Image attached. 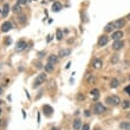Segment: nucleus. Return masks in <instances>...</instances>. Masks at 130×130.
Here are the masks:
<instances>
[{"instance_id": "obj_23", "label": "nucleus", "mask_w": 130, "mask_h": 130, "mask_svg": "<svg viewBox=\"0 0 130 130\" xmlns=\"http://www.w3.org/2000/svg\"><path fill=\"white\" fill-rule=\"evenodd\" d=\"M57 39H58V40H62V39H63V32H62V30H57Z\"/></svg>"}, {"instance_id": "obj_27", "label": "nucleus", "mask_w": 130, "mask_h": 130, "mask_svg": "<svg viewBox=\"0 0 130 130\" xmlns=\"http://www.w3.org/2000/svg\"><path fill=\"white\" fill-rule=\"evenodd\" d=\"M124 91H125V92H127L128 95H129V96H130V85L125 86V88H124Z\"/></svg>"}, {"instance_id": "obj_20", "label": "nucleus", "mask_w": 130, "mask_h": 130, "mask_svg": "<svg viewBox=\"0 0 130 130\" xmlns=\"http://www.w3.org/2000/svg\"><path fill=\"white\" fill-rule=\"evenodd\" d=\"M53 69H55V65L50 64V63H47V64L45 65V71H47V72H52V71H53Z\"/></svg>"}, {"instance_id": "obj_21", "label": "nucleus", "mask_w": 130, "mask_h": 130, "mask_svg": "<svg viewBox=\"0 0 130 130\" xmlns=\"http://www.w3.org/2000/svg\"><path fill=\"white\" fill-rule=\"evenodd\" d=\"M104 30H105V32H111V31H112V30H113V25H112V23H110V24L106 25Z\"/></svg>"}, {"instance_id": "obj_7", "label": "nucleus", "mask_w": 130, "mask_h": 130, "mask_svg": "<svg viewBox=\"0 0 130 130\" xmlns=\"http://www.w3.org/2000/svg\"><path fill=\"white\" fill-rule=\"evenodd\" d=\"M123 37V32L121 31H116V32H113L112 34H111V38L112 39H115V40H121V38Z\"/></svg>"}, {"instance_id": "obj_31", "label": "nucleus", "mask_w": 130, "mask_h": 130, "mask_svg": "<svg viewBox=\"0 0 130 130\" xmlns=\"http://www.w3.org/2000/svg\"><path fill=\"white\" fill-rule=\"evenodd\" d=\"M85 116H90V111H89V110H86V111H85Z\"/></svg>"}, {"instance_id": "obj_28", "label": "nucleus", "mask_w": 130, "mask_h": 130, "mask_svg": "<svg viewBox=\"0 0 130 130\" xmlns=\"http://www.w3.org/2000/svg\"><path fill=\"white\" fill-rule=\"evenodd\" d=\"M27 3V0H18V5H25Z\"/></svg>"}, {"instance_id": "obj_15", "label": "nucleus", "mask_w": 130, "mask_h": 130, "mask_svg": "<svg viewBox=\"0 0 130 130\" xmlns=\"http://www.w3.org/2000/svg\"><path fill=\"white\" fill-rule=\"evenodd\" d=\"M43 110H44V112H46V115H48V116L53 112V109H52L50 105H44L43 106Z\"/></svg>"}, {"instance_id": "obj_13", "label": "nucleus", "mask_w": 130, "mask_h": 130, "mask_svg": "<svg viewBox=\"0 0 130 130\" xmlns=\"http://www.w3.org/2000/svg\"><path fill=\"white\" fill-rule=\"evenodd\" d=\"M72 125H73V129L75 130H78L80 129V127H82V122H80V120H75L73 121V123H72Z\"/></svg>"}, {"instance_id": "obj_9", "label": "nucleus", "mask_w": 130, "mask_h": 130, "mask_svg": "<svg viewBox=\"0 0 130 130\" xmlns=\"http://www.w3.org/2000/svg\"><path fill=\"white\" fill-rule=\"evenodd\" d=\"M70 53H71V50H70V48H63V50L59 51V57H63V58H64V57H68Z\"/></svg>"}, {"instance_id": "obj_22", "label": "nucleus", "mask_w": 130, "mask_h": 130, "mask_svg": "<svg viewBox=\"0 0 130 130\" xmlns=\"http://www.w3.org/2000/svg\"><path fill=\"white\" fill-rule=\"evenodd\" d=\"M12 10H13V12L14 13H20V5H18V4H15V5H14L13 6V8H12Z\"/></svg>"}, {"instance_id": "obj_16", "label": "nucleus", "mask_w": 130, "mask_h": 130, "mask_svg": "<svg viewBox=\"0 0 130 130\" xmlns=\"http://www.w3.org/2000/svg\"><path fill=\"white\" fill-rule=\"evenodd\" d=\"M91 97H92V99H98V97H99V91L97 89H93V90H91Z\"/></svg>"}, {"instance_id": "obj_2", "label": "nucleus", "mask_w": 130, "mask_h": 130, "mask_svg": "<svg viewBox=\"0 0 130 130\" xmlns=\"http://www.w3.org/2000/svg\"><path fill=\"white\" fill-rule=\"evenodd\" d=\"M106 103H109V104H112V105H118L121 103V99L118 96H109L106 97Z\"/></svg>"}, {"instance_id": "obj_24", "label": "nucleus", "mask_w": 130, "mask_h": 130, "mask_svg": "<svg viewBox=\"0 0 130 130\" xmlns=\"http://www.w3.org/2000/svg\"><path fill=\"white\" fill-rule=\"evenodd\" d=\"M130 106V102L129 101H124L123 102V109H127V108H129Z\"/></svg>"}, {"instance_id": "obj_4", "label": "nucleus", "mask_w": 130, "mask_h": 130, "mask_svg": "<svg viewBox=\"0 0 130 130\" xmlns=\"http://www.w3.org/2000/svg\"><path fill=\"white\" fill-rule=\"evenodd\" d=\"M113 25V28H122L125 25V20L124 19H117V20H115L112 23Z\"/></svg>"}, {"instance_id": "obj_10", "label": "nucleus", "mask_w": 130, "mask_h": 130, "mask_svg": "<svg viewBox=\"0 0 130 130\" xmlns=\"http://www.w3.org/2000/svg\"><path fill=\"white\" fill-rule=\"evenodd\" d=\"M48 63L52 65H55L58 63V56H56V55H51V56H48Z\"/></svg>"}, {"instance_id": "obj_35", "label": "nucleus", "mask_w": 130, "mask_h": 130, "mask_svg": "<svg viewBox=\"0 0 130 130\" xmlns=\"http://www.w3.org/2000/svg\"><path fill=\"white\" fill-rule=\"evenodd\" d=\"M127 116H128V118H130V112H129V113H128Z\"/></svg>"}, {"instance_id": "obj_32", "label": "nucleus", "mask_w": 130, "mask_h": 130, "mask_svg": "<svg viewBox=\"0 0 130 130\" xmlns=\"http://www.w3.org/2000/svg\"><path fill=\"white\" fill-rule=\"evenodd\" d=\"M6 44H11V39L8 38V39H6Z\"/></svg>"}, {"instance_id": "obj_36", "label": "nucleus", "mask_w": 130, "mask_h": 130, "mask_svg": "<svg viewBox=\"0 0 130 130\" xmlns=\"http://www.w3.org/2000/svg\"><path fill=\"white\" fill-rule=\"evenodd\" d=\"M128 32H129V33H130V28H129V30H128Z\"/></svg>"}, {"instance_id": "obj_29", "label": "nucleus", "mask_w": 130, "mask_h": 130, "mask_svg": "<svg viewBox=\"0 0 130 130\" xmlns=\"http://www.w3.org/2000/svg\"><path fill=\"white\" fill-rule=\"evenodd\" d=\"M82 130H90V125L89 124H84L82 127Z\"/></svg>"}, {"instance_id": "obj_40", "label": "nucleus", "mask_w": 130, "mask_h": 130, "mask_svg": "<svg viewBox=\"0 0 130 130\" xmlns=\"http://www.w3.org/2000/svg\"><path fill=\"white\" fill-rule=\"evenodd\" d=\"M0 12H1V10H0Z\"/></svg>"}, {"instance_id": "obj_19", "label": "nucleus", "mask_w": 130, "mask_h": 130, "mask_svg": "<svg viewBox=\"0 0 130 130\" xmlns=\"http://www.w3.org/2000/svg\"><path fill=\"white\" fill-rule=\"evenodd\" d=\"M118 84H120V82H118V79L113 78V79H111V82H110V88H112V89H115V88H117V86H118Z\"/></svg>"}, {"instance_id": "obj_17", "label": "nucleus", "mask_w": 130, "mask_h": 130, "mask_svg": "<svg viewBox=\"0 0 130 130\" xmlns=\"http://www.w3.org/2000/svg\"><path fill=\"white\" fill-rule=\"evenodd\" d=\"M120 128L123 130H130V122H122L120 124Z\"/></svg>"}, {"instance_id": "obj_3", "label": "nucleus", "mask_w": 130, "mask_h": 130, "mask_svg": "<svg viewBox=\"0 0 130 130\" xmlns=\"http://www.w3.org/2000/svg\"><path fill=\"white\" fill-rule=\"evenodd\" d=\"M93 110H95V112L96 113H104L106 111L105 106L103 105L102 103H96L95 106H93Z\"/></svg>"}, {"instance_id": "obj_1", "label": "nucleus", "mask_w": 130, "mask_h": 130, "mask_svg": "<svg viewBox=\"0 0 130 130\" xmlns=\"http://www.w3.org/2000/svg\"><path fill=\"white\" fill-rule=\"evenodd\" d=\"M45 79H46V75H45V73H40V75H38V77L36 78V80H34L33 86L34 88H37V86L41 85V84L45 82Z\"/></svg>"}, {"instance_id": "obj_26", "label": "nucleus", "mask_w": 130, "mask_h": 130, "mask_svg": "<svg viewBox=\"0 0 130 130\" xmlns=\"http://www.w3.org/2000/svg\"><path fill=\"white\" fill-rule=\"evenodd\" d=\"M117 60H118V56L115 55V56L112 57V59H111V63H116Z\"/></svg>"}, {"instance_id": "obj_33", "label": "nucleus", "mask_w": 130, "mask_h": 130, "mask_svg": "<svg viewBox=\"0 0 130 130\" xmlns=\"http://www.w3.org/2000/svg\"><path fill=\"white\" fill-rule=\"evenodd\" d=\"M127 19H128V20H130V13L127 15Z\"/></svg>"}, {"instance_id": "obj_34", "label": "nucleus", "mask_w": 130, "mask_h": 130, "mask_svg": "<svg viewBox=\"0 0 130 130\" xmlns=\"http://www.w3.org/2000/svg\"><path fill=\"white\" fill-rule=\"evenodd\" d=\"M3 93V89H1V86H0V95Z\"/></svg>"}, {"instance_id": "obj_14", "label": "nucleus", "mask_w": 130, "mask_h": 130, "mask_svg": "<svg viewBox=\"0 0 130 130\" xmlns=\"http://www.w3.org/2000/svg\"><path fill=\"white\" fill-rule=\"evenodd\" d=\"M8 12H10V6H8V4H5V5H4V8H3V17L6 18Z\"/></svg>"}, {"instance_id": "obj_37", "label": "nucleus", "mask_w": 130, "mask_h": 130, "mask_svg": "<svg viewBox=\"0 0 130 130\" xmlns=\"http://www.w3.org/2000/svg\"><path fill=\"white\" fill-rule=\"evenodd\" d=\"M95 130H101V129H98V128H97V129H95Z\"/></svg>"}, {"instance_id": "obj_5", "label": "nucleus", "mask_w": 130, "mask_h": 130, "mask_svg": "<svg viewBox=\"0 0 130 130\" xmlns=\"http://www.w3.org/2000/svg\"><path fill=\"white\" fill-rule=\"evenodd\" d=\"M124 46V43L122 40H115V43L112 44V48L113 50H121Z\"/></svg>"}, {"instance_id": "obj_11", "label": "nucleus", "mask_w": 130, "mask_h": 130, "mask_svg": "<svg viewBox=\"0 0 130 130\" xmlns=\"http://www.w3.org/2000/svg\"><path fill=\"white\" fill-rule=\"evenodd\" d=\"M62 4L58 3V1H56V3H53V5H52V11L53 12H59V11L62 10Z\"/></svg>"}, {"instance_id": "obj_8", "label": "nucleus", "mask_w": 130, "mask_h": 130, "mask_svg": "<svg viewBox=\"0 0 130 130\" xmlns=\"http://www.w3.org/2000/svg\"><path fill=\"white\" fill-rule=\"evenodd\" d=\"M108 40H109V39H108L106 36H101L98 39V45L99 46H104V45L108 44Z\"/></svg>"}, {"instance_id": "obj_38", "label": "nucleus", "mask_w": 130, "mask_h": 130, "mask_svg": "<svg viewBox=\"0 0 130 130\" xmlns=\"http://www.w3.org/2000/svg\"><path fill=\"white\" fill-rule=\"evenodd\" d=\"M1 103H3V102H1V101H0V104H1Z\"/></svg>"}, {"instance_id": "obj_39", "label": "nucleus", "mask_w": 130, "mask_h": 130, "mask_svg": "<svg viewBox=\"0 0 130 130\" xmlns=\"http://www.w3.org/2000/svg\"><path fill=\"white\" fill-rule=\"evenodd\" d=\"M129 80H130V76H129Z\"/></svg>"}, {"instance_id": "obj_18", "label": "nucleus", "mask_w": 130, "mask_h": 130, "mask_svg": "<svg viewBox=\"0 0 130 130\" xmlns=\"http://www.w3.org/2000/svg\"><path fill=\"white\" fill-rule=\"evenodd\" d=\"M92 65L95 69H101L102 68V60H101V59H95Z\"/></svg>"}, {"instance_id": "obj_25", "label": "nucleus", "mask_w": 130, "mask_h": 130, "mask_svg": "<svg viewBox=\"0 0 130 130\" xmlns=\"http://www.w3.org/2000/svg\"><path fill=\"white\" fill-rule=\"evenodd\" d=\"M19 21H20L21 24H24L25 21H26V17H25V15H20V17H19Z\"/></svg>"}, {"instance_id": "obj_12", "label": "nucleus", "mask_w": 130, "mask_h": 130, "mask_svg": "<svg viewBox=\"0 0 130 130\" xmlns=\"http://www.w3.org/2000/svg\"><path fill=\"white\" fill-rule=\"evenodd\" d=\"M25 46H26V41L25 40H19L17 44V50L18 51H21V50H24Z\"/></svg>"}, {"instance_id": "obj_30", "label": "nucleus", "mask_w": 130, "mask_h": 130, "mask_svg": "<svg viewBox=\"0 0 130 130\" xmlns=\"http://www.w3.org/2000/svg\"><path fill=\"white\" fill-rule=\"evenodd\" d=\"M84 98H85V97H84V95H83V96H82V95H78V99H79V101H82V99H84Z\"/></svg>"}, {"instance_id": "obj_6", "label": "nucleus", "mask_w": 130, "mask_h": 130, "mask_svg": "<svg viewBox=\"0 0 130 130\" xmlns=\"http://www.w3.org/2000/svg\"><path fill=\"white\" fill-rule=\"evenodd\" d=\"M12 28V24H11L10 21H5L3 24V26H1V31L3 32H8Z\"/></svg>"}]
</instances>
